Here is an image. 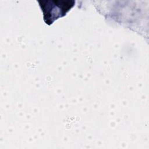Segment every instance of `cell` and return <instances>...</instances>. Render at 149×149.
Returning a JSON list of instances; mask_svg holds the SVG:
<instances>
[{
    "instance_id": "6da1fadb",
    "label": "cell",
    "mask_w": 149,
    "mask_h": 149,
    "mask_svg": "<svg viewBox=\"0 0 149 149\" xmlns=\"http://www.w3.org/2000/svg\"><path fill=\"white\" fill-rule=\"evenodd\" d=\"M46 24L50 25L54 20L62 17L73 6L74 1H38Z\"/></svg>"
}]
</instances>
